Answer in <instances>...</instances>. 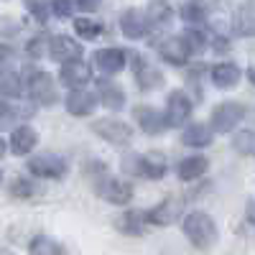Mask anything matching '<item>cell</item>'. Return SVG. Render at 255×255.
<instances>
[{
    "mask_svg": "<svg viewBox=\"0 0 255 255\" xmlns=\"http://www.w3.org/2000/svg\"><path fill=\"white\" fill-rule=\"evenodd\" d=\"M245 217H248V222H250V225H255V199H250V202H248Z\"/></svg>",
    "mask_w": 255,
    "mask_h": 255,
    "instance_id": "obj_40",
    "label": "cell"
},
{
    "mask_svg": "<svg viewBox=\"0 0 255 255\" xmlns=\"http://www.w3.org/2000/svg\"><path fill=\"white\" fill-rule=\"evenodd\" d=\"M84 49L77 38L67 36V33H56L51 36V44H49V59L56 61V64H64V61H72V59H82Z\"/></svg>",
    "mask_w": 255,
    "mask_h": 255,
    "instance_id": "obj_10",
    "label": "cell"
},
{
    "mask_svg": "<svg viewBox=\"0 0 255 255\" xmlns=\"http://www.w3.org/2000/svg\"><path fill=\"white\" fill-rule=\"evenodd\" d=\"M145 15H148L151 28H168V26H171V20H174V10H171V5H168L166 0H151Z\"/></svg>",
    "mask_w": 255,
    "mask_h": 255,
    "instance_id": "obj_25",
    "label": "cell"
},
{
    "mask_svg": "<svg viewBox=\"0 0 255 255\" xmlns=\"http://www.w3.org/2000/svg\"><path fill=\"white\" fill-rule=\"evenodd\" d=\"M3 97H10V100H18L23 95V79H20L18 72H10L8 67L3 69Z\"/></svg>",
    "mask_w": 255,
    "mask_h": 255,
    "instance_id": "obj_29",
    "label": "cell"
},
{
    "mask_svg": "<svg viewBox=\"0 0 255 255\" xmlns=\"http://www.w3.org/2000/svg\"><path fill=\"white\" fill-rule=\"evenodd\" d=\"M74 8H77L74 0H51V10H54V15H59V18H69Z\"/></svg>",
    "mask_w": 255,
    "mask_h": 255,
    "instance_id": "obj_36",
    "label": "cell"
},
{
    "mask_svg": "<svg viewBox=\"0 0 255 255\" xmlns=\"http://www.w3.org/2000/svg\"><path fill=\"white\" fill-rule=\"evenodd\" d=\"M74 31L84 41H95L97 36H102L105 28H102V23H97V20H92V18H77L74 20Z\"/></svg>",
    "mask_w": 255,
    "mask_h": 255,
    "instance_id": "obj_30",
    "label": "cell"
},
{
    "mask_svg": "<svg viewBox=\"0 0 255 255\" xmlns=\"http://www.w3.org/2000/svg\"><path fill=\"white\" fill-rule=\"evenodd\" d=\"M123 168H125L128 174H133V176H140V153H130V156H125Z\"/></svg>",
    "mask_w": 255,
    "mask_h": 255,
    "instance_id": "obj_37",
    "label": "cell"
},
{
    "mask_svg": "<svg viewBox=\"0 0 255 255\" xmlns=\"http://www.w3.org/2000/svg\"><path fill=\"white\" fill-rule=\"evenodd\" d=\"M23 5L31 13V18L38 20V23H46L49 20V3L46 0H23Z\"/></svg>",
    "mask_w": 255,
    "mask_h": 255,
    "instance_id": "obj_35",
    "label": "cell"
},
{
    "mask_svg": "<svg viewBox=\"0 0 255 255\" xmlns=\"http://www.w3.org/2000/svg\"><path fill=\"white\" fill-rule=\"evenodd\" d=\"M8 143H10V151L15 156H28L33 148L38 145V133L33 130L31 125H15Z\"/></svg>",
    "mask_w": 255,
    "mask_h": 255,
    "instance_id": "obj_19",
    "label": "cell"
},
{
    "mask_svg": "<svg viewBox=\"0 0 255 255\" xmlns=\"http://www.w3.org/2000/svg\"><path fill=\"white\" fill-rule=\"evenodd\" d=\"M184 38H186L191 54H202V51L207 49V33H204L199 26H189V28L184 31Z\"/></svg>",
    "mask_w": 255,
    "mask_h": 255,
    "instance_id": "obj_32",
    "label": "cell"
},
{
    "mask_svg": "<svg viewBox=\"0 0 255 255\" xmlns=\"http://www.w3.org/2000/svg\"><path fill=\"white\" fill-rule=\"evenodd\" d=\"M28 255H64L61 245L56 240H51L49 235H36L28 243Z\"/></svg>",
    "mask_w": 255,
    "mask_h": 255,
    "instance_id": "obj_27",
    "label": "cell"
},
{
    "mask_svg": "<svg viewBox=\"0 0 255 255\" xmlns=\"http://www.w3.org/2000/svg\"><path fill=\"white\" fill-rule=\"evenodd\" d=\"M10 194H13L15 199H28V197H33V194H36V186H33V181H31V179L18 176V179H13V181H10Z\"/></svg>",
    "mask_w": 255,
    "mask_h": 255,
    "instance_id": "obj_34",
    "label": "cell"
},
{
    "mask_svg": "<svg viewBox=\"0 0 255 255\" xmlns=\"http://www.w3.org/2000/svg\"><path fill=\"white\" fill-rule=\"evenodd\" d=\"M148 28H151V23H148V15L138 8H128L123 15H120V31L125 38L130 41H138L148 33Z\"/></svg>",
    "mask_w": 255,
    "mask_h": 255,
    "instance_id": "obj_16",
    "label": "cell"
},
{
    "mask_svg": "<svg viewBox=\"0 0 255 255\" xmlns=\"http://www.w3.org/2000/svg\"><path fill=\"white\" fill-rule=\"evenodd\" d=\"M232 28H235V33L243 36V38H255V5L253 3L243 5L235 13V18H232Z\"/></svg>",
    "mask_w": 255,
    "mask_h": 255,
    "instance_id": "obj_26",
    "label": "cell"
},
{
    "mask_svg": "<svg viewBox=\"0 0 255 255\" xmlns=\"http://www.w3.org/2000/svg\"><path fill=\"white\" fill-rule=\"evenodd\" d=\"M59 79L64 87L69 90H77V87H84L90 79H92V67L82 59H72V61H64L61 69H59Z\"/></svg>",
    "mask_w": 255,
    "mask_h": 255,
    "instance_id": "obj_12",
    "label": "cell"
},
{
    "mask_svg": "<svg viewBox=\"0 0 255 255\" xmlns=\"http://www.w3.org/2000/svg\"><path fill=\"white\" fill-rule=\"evenodd\" d=\"M181 202L174 199V197H168L163 199L161 204H156L153 209H148L145 212V217H148V225H156V227H168V225H174L179 217H181Z\"/></svg>",
    "mask_w": 255,
    "mask_h": 255,
    "instance_id": "obj_15",
    "label": "cell"
},
{
    "mask_svg": "<svg viewBox=\"0 0 255 255\" xmlns=\"http://www.w3.org/2000/svg\"><path fill=\"white\" fill-rule=\"evenodd\" d=\"M26 168H28V174L36 176V179H54L56 181V179L67 176L69 163H67V158L59 156V153H38V156L28 158Z\"/></svg>",
    "mask_w": 255,
    "mask_h": 255,
    "instance_id": "obj_3",
    "label": "cell"
},
{
    "mask_svg": "<svg viewBox=\"0 0 255 255\" xmlns=\"http://www.w3.org/2000/svg\"><path fill=\"white\" fill-rule=\"evenodd\" d=\"M74 3H77V8L84 10V13H95V10L100 8V0H74Z\"/></svg>",
    "mask_w": 255,
    "mask_h": 255,
    "instance_id": "obj_38",
    "label": "cell"
},
{
    "mask_svg": "<svg viewBox=\"0 0 255 255\" xmlns=\"http://www.w3.org/2000/svg\"><path fill=\"white\" fill-rule=\"evenodd\" d=\"M215 140V128L207 123H189L181 130V143L186 148H207Z\"/></svg>",
    "mask_w": 255,
    "mask_h": 255,
    "instance_id": "obj_17",
    "label": "cell"
},
{
    "mask_svg": "<svg viewBox=\"0 0 255 255\" xmlns=\"http://www.w3.org/2000/svg\"><path fill=\"white\" fill-rule=\"evenodd\" d=\"M181 230H184L186 240L197 250H209L212 245L217 243V225L202 209L189 212V215L184 217V222H181Z\"/></svg>",
    "mask_w": 255,
    "mask_h": 255,
    "instance_id": "obj_1",
    "label": "cell"
},
{
    "mask_svg": "<svg viewBox=\"0 0 255 255\" xmlns=\"http://www.w3.org/2000/svg\"><path fill=\"white\" fill-rule=\"evenodd\" d=\"M248 79H250V84H253V87H255V64H253V67L248 69Z\"/></svg>",
    "mask_w": 255,
    "mask_h": 255,
    "instance_id": "obj_41",
    "label": "cell"
},
{
    "mask_svg": "<svg viewBox=\"0 0 255 255\" xmlns=\"http://www.w3.org/2000/svg\"><path fill=\"white\" fill-rule=\"evenodd\" d=\"M145 222H148L145 212L125 209L123 215L115 220V227H118V232H123V235H128V238H140L145 232Z\"/></svg>",
    "mask_w": 255,
    "mask_h": 255,
    "instance_id": "obj_21",
    "label": "cell"
},
{
    "mask_svg": "<svg viewBox=\"0 0 255 255\" xmlns=\"http://www.w3.org/2000/svg\"><path fill=\"white\" fill-rule=\"evenodd\" d=\"M181 20H186L189 26H202L204 20H207V8L202 0H189V3L181 5Z\"/></svg>",
    "mask_w": 255,
    "mask_h": 255,
    "instance_id": "obj_28",
    "label": "cell"
},
{
    "mask_svg": "<svg viewBox=\"0 0 255 255\" xmlns=\"http://www.w3.org/2000/svg\"><path fill=\"white\" fill-rule=\"evenodd\" d=\"M0 113H3V128H10V125H20V120H28L36 110L31 108V105L10 102V97H3V102H0Z\"/></svg>",
    "mask_w": 255,
    "mask_h": 255,
    "instance_id": "obj_22",
    "label": "cell"
},
{
    "mask_svg": "<svg viewBox=\"0 0 255 255\" xmlns=\"http://www.w3.org/2000/svg\"><path fill=\"white\" fill-rule=\"evenodd\" d=\"M156 49H158V56L166 64H171V67H186V61L194 56L189 44H186L184 33L181 36H166V38L156 41Z\"/></svg>",
    "mask_w": 255,
    "mask_h": 255,
    "instance_id": "obj_8",
    "label": "cell"
},
{
    "mask_svg": "<svg viewBox=\"0 0 255 255\" xmlns=\"http://www.w3.org/2000/svg\"><path fill=\"white\" fill-rule=\"evenodd\" d=\"M92 64L105 74V77H115V74H120L125 67H128V51H123V49H115V46H110V49H97L95 54H92Z\"/></svg>",
    "mask_w": 255,
    "mask_h": 255,
    "instance_id": "obj_9",
    "label": "cell"
},
{
    "mask_svg": "<svg viewBox=\"0 0 255 255\" xmlns=\"http://www.w3.org/2000/svg\"><path fill=\"white\" fill-rule=\"evenodd\" d=\"M207 168H209L207 156H186V158L179 161L176 174H179L181 181H197V179H202L207 174Z\"/></svg>",
    "mask_w": 255,
    "mask_h": 255,
    "instance_id": "obj_23",
    "label": "cell"
},
{
    "mask_svg": "<svg viewBox=\"0 0 255 255\" xmlns=\"http://www.w3.org/2000/svg\"><path fill=\"white\" fill-rule=\"evenodd\" d=\"M64 108H67V113L72 118H90L97 110V95L87 92L84 87L69 90L67 100H64Z\"/></svg>",
    "mask_w": 255,
    "mask_h": 255,
    "instance_id": "obj_13",
    "label": "cell"
},
{
    "mask_svg": "<svg viewBox=\"0 0 255 255\" xmlns=\"http://www.w3.org/2000/svg\"><path fill=\"white\" fill-rule=\"evenodd\" d=\"M232 148L240 156H255V130H240L232 138Z\"/></svg>",
    "mask_w": 255,
    "mask_h": 255,
    "instance_id": "obj_31",
    "label": "cell"
},
{
    "mask_svg": "<svg viewBox=\"0 0 255 255\" xmlns=\"http://www.w3.org/2000/svg\"><path fill=\"white\" fill-rule=\"evenodd\" d=\"M133 118L145 135H161L168 128L166 115H161L156 108H151V105H138V108H133Z\"/></svg>",
    "mask_w": 255,
    "mask_h": 255,
    "instance_id": "obj_14",
    "label": "cell"
},
{
    "mask_svg": "<svg viewBox=\"0 0 255 255\" xmlns=\"http://www.w3.org/2000/svg\"><path fill=\"white\" fill-rule=\"evenodd\" d=\"M209 77H212V84H215V87H220V90H232V87L240 82L243 72H240L238 64L220 61V64H215V67H212Z\"/></svg>",
    "mask_w": 255,
    "mask_h": 255,
    "instance_id": "obj_20",
    "label": "cell"
},
{
    "mask_svg": "<svg viewBox=\"0 0 255 255\" xmlns=\"http://www.w3.org/2000/svg\"><path fill=\"white\" fill-rule=\"evenodd\" d=\"M130 67H133V74H135V82H138V90L151 92V90H156V87L163 84V74L145 56L133 54V64H130Z\"/></svg>",
    "mask_w": 255,
    "mask_h": 255,
    "instance_id": "obj_11",
    "label": "cell"
},
{
    "mask_svg": "<svg viewBox=\"0 0 255 255\" xmlns=\"http://www.w3.org/2000/svg\"><path fill=\"white\" fill-rule=\"evenodd\" d=\"M212 44H215L212 49H215L217 54H222V51H230V41H227L225 36H215V38H212Z\"/></svg>",
    "mask_w": 255,
    "mask_h": 255,
    "instance_id": "obj_39",
    "label": "cell"
},
{
    "mask_svg": "<svg viewBox=\"0 0 255 255\" xmlns=\"http://www.w3.org/2000/svg\"><path fill=\"white\" fill-rule=\"evenodd\" d=\"M49 44H51V36L49 33L33 36V38H28V44H26V54L31 59H41V56L49 54Z\"/></svg>",
    "mask_w": 255,
    "mask_h": 255,
    "instance_id": "obj_33",
    "label": "cell"
},
{
    "mask_svg": "<svg viewBox=\"0 0 255 255\" xmlns=\"http://www.w3.org/2000/svg\"><path fill=\"white\" fill-rule=\"evenodd\" d=\"M97 97H100V105L108 110H123L128 100L123 87L115 84L113 79H97Z\"/></svg>",
    "mask_w": 255,
    "mask_h": 255,
    "instance_id": "obj_18",
    "label": "cell"
},
{
    "mask_svg": "<svg viewBox=\"0 0 255 255\" xmlns=\"http://www.w3.org/2000/svg\"><path fill=\"white\" fill-rule=\"evenodd\" d=\"M166 171H168V166H166L163 153L151 151V153H143V156H140V176H143V179L158 181V179L166 176Z\"/></svg>",
    "mask_w": 255,
    "mask_h": 255,
    "instance_id": "obj_24",
    "label": "cell"
},
{
    "mask_svg": "<svg viewBox=\"0 0 255 255\" xmlns=\"http://www.w3.org/2000/svg\"><path fill=\"white\" fill-rule=\"evenodd\" d=\"M26 92L31 97L33 105H41V108H51V105L59 102V90L54 84V77L49 72H38L31 69L28 79H26Z\"/></svg>",
    "mask_w": 255,
    "mask_h": 255,
    "instance_id": "obj_2",
    "label": "cell"
},
{
    "mask_svg": "<svg viewBox=\"0 0 255 255\" xmlns=\"http://www.w3.org/2000/svg\"><path fill=\"white\" fill-rule=\"evenodd\" d=\"M245 118V108L235 100H225L220 102L215 110H212V118H209V125L215 128V133L225 135V133H232L235 128L243 123Z\"/></svg>",
    "mask_w": 255,
    "mask_h": 255,
    "instance_id": "obj_6",
    "label": "cell"
},
{
    "mask_svg": "<svg viewBox=\"0 0 255 255\" xmlns=\"http://www.w3.org/2000/svg\"><path fill=\"white\" fill-rule=\"evenodd\" d=\"M95 194L105 202H110V204H118V207H125V204H130L133 202V186L118 179V176H108V174H102L97 181H95Z\"/></svg>",
    "mask_w": 255,
    "mask_h": 255,
    "instance_id": "obj_4",
    "label": "cell"
},
{
    "mask_svg": "<svg viewBox=\"0 0 255 255\" xmlns=\"http://www.w3.org/2000/svg\"><path fill=\"white\" fill-rule=\"evenodd\" d=\"M92 133L100 135L102 140H108L110 145H130L133 143V128L123 123L120 118H100L92 123Z\"/></svg>",
    "mask_w": 255,
    "mask_h": 255,
    "instance_id": "obj_5",
    "label": "cell"
},
{
    "mask_svg": "<svg viewBox=\"0 0 255 255\" xmlns=\"http://www.w3.org/2000/svg\"><path fill=\"white\" fill-rule=\"evenodd\" d=\"M191 110H194V100H191L184 90L168 92V97H166V110H163L168 128H181V125H186V120L191 118Z\"/></svg>",
    "mask_w": 255,
    "mask_h": 255,
    "instance_id": "obj_7",
    "label": "cell"
}]
</instances>
